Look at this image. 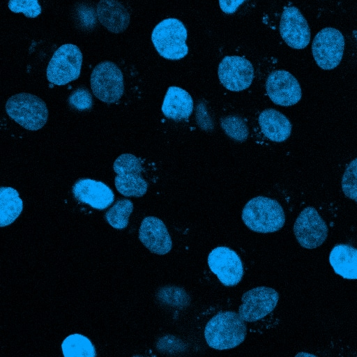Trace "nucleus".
Here are the masks:
<instances>
[{"instance_id": "obj_1", "label": "nucleus", "mask_w": 357, "mask_h": 357, "mask_svg": "<svg viewBox=\"0 0 357 357\" xmlns=\"http://www.w3.org/2000/svg\"><path fill=\"white\" fill-rule=\"evenodd\" d=\"M247 327L238 313L220 311L206 324L204 337L208 345L215 349H229L240 345L245 339Z\"/></svg>"}, {"instance_id": "obj_2", "label": "nucleus", "mask_w": 357, "mask_h": 357, "mask_svg": "<svg viewBox=\"0 0 357 357\" xmlns=\"http://www.w3.org/2000/svg\"><path fill=\"white\" fill-rule=\"evenodd\" d=\"M241 218L250 230L262 234L277 231L285 223V214L280 204L264 196L250 199L243 208Z\"/></svg>"}, {"instance_id": "obj_3", "label": "nucleus", "mask_w": 357, "mask_h": 357, "mask_svg": "<svg viewBox=\"0 0 357 357\" xmlns=\"http://www.w3.org/2000/svg\"><path fill=\"white\" fill-rule=\"evenodd\" d=\"M187 37L184 24L178 19L169 17L153 28L151 41L160 56L169 60H179L188 53Z\"/></svg>"}, {"instance_id": "obj_4", "label": "nucleus", "mask_w": 357, "mask_h": 357, "mask_svg": "<svg viewBox=\"0 0 357 357\" xmlns=\"http://www.w3.org/2000/svg\"><path fill=\"white\" fill-rule=\"evenodd\" d=\"M5 108L13 120L28 130L41 129L48 119L46 103L31 93H20L12 96L7 100Z\"/></svg>"}, {"instance_id": "obj_5", "label": "nucleus", "mask_w": 357, "mask_h": 357, "mask_svg": "<svg viewBox=\"0 0 357 357\" xmlns=\"http://www.w3.org/2000/svg\"><path fill=\"white\" fill-rule=\"evenodd\" d=\"M83 56L79 48L68 43L59 47L52 55L46 71L47 80L62 86L77 79L80 75Z\"/></svg>"}, {"instance_id": "obj_6", "label": "nucleus", "mask_w": 357, "mask_h": 357, "mask_svg": "<svg viewBox=\"0 0 357 357\" xmlns=\"http://www.w3.org/2000/svg\"><path fill=\"white\" fill-rule=\"evenodd\" d=\"M113 169L117 191L125 197H140L148 188L146 181L141 176L142 167L140 160L131 153H123L114 162Z\"/></svg>"}, {"instance_id": "obj_7", "label": "nucleus", "mask_w": 357, "mask_h": 357, "mask_svg": "<svg viewBox=\"0 0 357 357\" xmlns=\"http://www.w3.org/2000/svg\"><path fill=\"white\" fill-rule=\"evenodd\" d=\"M90 82L93 95L105 103H114L123 94V75L114 62L98 63L92 70Z\"/></svg>"}, {"instance_id": "obj_8", "label": "nucleus", "mask_w": 357, "mask_h": 357, "mask_svg": "<svg viewBox=\"0 0 357 357\" xmlns=\"http://www.w3.org/2000/svg\"><path fill=\"white\" fill-rule=\"evenodd\" d=\"M342 33L333 27H326L314 36L312 53L319 67L323 70H332L340 63L344 50Z\"/></svg>"}, {"instance_id": "obj_9", "label": "nucleus", "mask_w": 357, "mask_h": 357, "mask_svg": "<svg viewBox=\"0 0 357 357\" xmlns=\"http://www.w3.org/2000/svg\"><path fill=\"white\" fill-rule=\"evenodd\" d=\"M294 234L303 248L314 249L326 241L328 229L318 211L314 207L307 206L298 215L294 225Z\"/></svg>"}, {"instance_id": "obj_10", "label": "nucleus", "mask_w": 357, "mask_h": 357, "mask_svg": "<svg viewBox=\"0 0 357 357\" xmlns=\"http://www.w3.org/2000/svg\"><path fill=\"white\" fill-rule=\"evenodd\" d=\"M208 265L210 270L226 287L237 285L243 276V265L238 255L227 246H218L208 254Z\"/></svg>"}, {"instance_id": "obj_11", "label": "nucleus", "mask_w": 357, "mask_h": 357, "mask_svg": "<svg viewBox=\"0 0 357 357\" xmlns=\"http://www.w3.org/2000/svg\"><path fill=\"white\" fill-rule=\"evenodd\" d=\"M278 301L279 294L274 289L257 287L243 294L238 314L244 321H257L271 313Z\"/></svg>"}, {"instance_id": "obj_12", "label": "nucleus", "mask_w": 357, "mask_h": 357, "mask_svg": "<svg viewBox=\"0 0 357 357\" xmlns=\"http://www.w3.org/2000/svg\"><path fill=\"white\" fill-rule=\"evenodd\" d=\"M218 75L225 88L238 92L251 85L254 78V68L251 62L244 57L226 56L219 63Z\"/></svg>"}, {"instance_id": "obj_13", "label": "nucleus", "mask_w": 357, "mask_h": 357, "mask_svg": "<svg viewBox=\"0 0 357 357\" xmlns=\"http://www.w3.org/2000/svg\"><path fill=\"white\" fill-rule=\"evenodd\" d=\"M266 90L271 101L281 106H291L298 103L302 91L297 79L284 70L272 71L266 81Z\"/></svg>"}, {"instance_id": "obj_14", "label": "nucleus", "mask_w": 357, "mask_h": 357, "mask_svg": "<svg viewBox=\"0 0 357 357\" xmlns=\"http://www.w3.org/2000/svg\"><path fill=\"white\" fill-rule=\"evenodd\" d=\"M279 30L283 40L293 49H304L310 43L309 25L301 12L295 6L284 8Z\"/></svg>"}, {"instance_id": "obj_15", "label": "nucleus", "mask_w": 357, "mask_h": 357, "mask_svg": "<svg viewBox=\"0 0 357 357\" xmlns=\"http://www.w3.org/2000/svg\"><path fill=\"white\" fill-rule=\"evenodd\" d=\"M74 197L97 210H104L114 201L112 190L105 183L91 178H81L73 186Z\"/></svg>"}, {"instance_id": "obj_16", "label": "nucleus", "mask_w": 357, "mask_h": 357, "mask_svg": "<svg viewBox=\"0 0 357 357\" xmlns=\"http://www.w3.org/2000/svg\"><path fill=\"white\" fill-rule=\"evenodd\" d=\"M139 238L151 252L162 255L172 248V241L165 223L158 218H144L139 229Z\"/></svg>"}, {"instance_id": "obj_17", "label": "nucleus", "mask_w": 357, "mask_h": 357, "mask_svg": "<svg viewBox=\"0 0 357 357\" xmlns=\"http://www.w3.org/2000/svg\"><path fill=\"white\" fill-rule=\"evenodd\" d=\"M193 100L185 90L169 86L165 96L162 112L165 116L174 121L188 120L193 111Z\"/></svg>"}, {"instance_id": "obj_18", "label": "nucleus", "mask_w": 357, "mask_h": 357, "mask_svg": "<svg viewBox=\"0 0 357 357\" xmlns=\"http://www.w3.org/2000/svg\"><path fill=\"white\" fill-rule=\"evenodd\" d=\"M264 135L274 142H283L291 135L292 126L288 118L274 109L263 110L258 118Z\"/></svg>"}, {"instance_id": "obj_19", "label": "nucleus", "mask_w": 357, "mask_h": 357, "mask_svg": "<svg viewBox=\"0 0 357 357\" xmlns=\"http://www.w3.org/2000/svg\"><path fill=\"white\" fill-rule=\"evenodd\" d=\"M96 10L98 20L112 33H121L129 24V13L116 0H100L97 5Z\"/></svg>"}, {"instance_id": "obj_20", "label": "nucleus", "mask_w": 357, "mask_h": 357, "mask_svg": "<svg viewBox=\"0 0 357 357\" xmlns=\"http://www.w3.org/2000/svg\"><path fill=\"white\" fill-rule=\"evenodd\" d=\"M329 262L335 273L344 279H357V250L347 244H337L329 254Z\"/></svg>"}, {"instance_id": "obj_21", "label": "nucleus", "mask_w": 357, "mask_h": 357, "mask_svg": "<svg viewBox=\"0 0 357 357\" xmlns=\"http://www.w3.org/2000/svg\"><path fill=\"white\" fill-rule=\"evenodd\" d=\"M22 209L19 192L11 187H0V227L13 223Z\"/></svg>"}, {"instance_id": "obj_22", "label": "nucleus", "mask_w": 357, "mask_h": 357, "mask_svg": "<svg viewBox=\"0 0 357 357\" xmlns=\"http://www.w3.org/2000/svg\"><path fill=\"white\" fill-rule=\"evenodd\" d=\"M61 349L65 357H95L96 351L91 340L86 336L75 333L66 337Z\"/></svg>"}, {"instance_id": "obj_23", "label": "nucleus", "mask_w": 357, "mask_h": 357, "mask_svg": "<svg viewBox=\"0 0 357 357\" xmlns=\"http://www.w3.org/2000/svg\"><path fill=\"white\" fill-rule=\"evenodd\" d=\"M133 207L130 200L119 199L106 212L105 219L114 229H125L128 225L129 216L133 211Z\"/></svg>"}, {"instance_id": "obj_24", "label": "nucleus", "mask_w": 357, "mask_h": 357, "mask_svg": "<svg viewBox=\"0 0 357 357\" xmlns=\"http://www.w3.org/2000/svg\"><path fill=\"white\" fill-rule=\"evenodd\" d=\"M220 126L225 134L231 139L238 142L245 141L249 131L247 124L242 117L237 115H229L220 119Z\"/></svg>"}, {"instance_id": "obj_25", "label": "nucleus", "mask_w": 357, "mask_h": 357, "mask_svg": "<svg viewBox=\"0 0 357 357\" xmlns=\"http://www.w3.org/2000/svg\"><path fill=\"white\" fill-rule=\"evenodd\" d=\"M356 158L347 166L342 179V188L344 195L356 202Z\"/></svg>"}, {"instance_id": "obj_26", "label": "nucleus", "mask_w": 357, "mask_h": 357, "mask_svg": "<svg viewBox=\"0 0 357 357\" xmlns=\"http://www.w3.org/2000/svg\"><path fill=\"white\" fill-rule=\"evenodd\" d=\"M8 6L12 12L22 13L27 17H36L42 10L38 0H9Z\"/></svg>"}, {"instance_id": "obj_27", "label": "nucleus", "mask_w": 357, "mask_h": 357, "mask_svg": "<svg viewBox=\"0 0 357 357\" xmlns=\"http://www.w3.org/2000/svg\"><path fill=\"white\" fill-rule=\"evenodd\" d=\"M69 102L79 110L90 109L93 105L91 94L84 89H79L74 91L69 98Z\"/></svg>"}, {"instance_id": "obj_28", "label": "nucleus", "mask_w": 357, "mask_h": 357, "mask_svg": "<svg viewBox=\"0 0 357 357\" xmlns=\"http://www.w3.org/2000/svg\"><path fill=\"white\" fill-rule=\"evenodd\" d=\"M245 0H219L221 10L227 14L235 13Z\"/></svg>"}, {"instance_id": "obj_29", "label": "nucleus", "mask_w": 357, "mask_h": 357, "mask_svg": "<svg viewBox=\"0 0 357 357\" xmlns=\"http://www.w3.org/2000/svg\"><path fill=\"white\" fill-rule=\"evenodd\" d=\"M299 355H305V356H314V355H312V354H303V353L298 354L296 356H299Z\"/></svg>"}]
</instances>
